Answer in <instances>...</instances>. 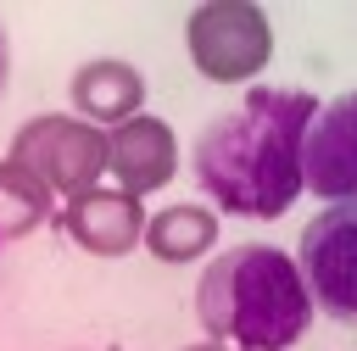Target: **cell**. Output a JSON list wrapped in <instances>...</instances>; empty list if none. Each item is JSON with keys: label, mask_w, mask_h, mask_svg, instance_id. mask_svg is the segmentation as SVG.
Segmentation results:
<instances>
[{"label": "cell", "mask_w": 357, "mask_h": 351, "mask_svg": "<svg viewBox=\"0 0 357 351\" xmlns=\"http://www.w3.org/2000/svg\"><path fill=\"white\" fill-rule=\"evenodd\" d=\"M318 106L301 89H268L257 84L240 106L218 111L195 150V184L206 201L229 217H279L301 195V139L312 128Z\"/></svg>", "instance_id": "obj_1"}, {"label": "cell", "mask_w": 357, "mask_h": 351, "mask_svg": "<svg viewBox=\"0 0 357 351\" xmlns=\"http://www.w3.org/2000/svg\"><path fill=\"white\" fill-rule=\"evenodd\" d=\"M195 318L229 351H290L312 323V301L279 245H229L195 284Z\"/></svg>", "instance_id": "obj_2"}, {"label": "cell", "mask_w": 357, "mask_h": 351, "mask_svg": "<svg viewBox=\"0 0 357 351\" xmlns=\"http://www.w3.org/2000/svg\"><path fill=\"white\" fill-rule=\"evenodd\" d=\"M28 178H39L50 195H84L95 189V178L106 173V128L73 117V111H45V117H28L17 134H11V156Z\"/></svg>", "instance_id": "obj_3"}, {"label": "cell", "mask_w": 357, "mask_h": 351, "mask_svg": "<svg viewBox=\"0 0 357 351\" xmlns=\"http://www.w3.org/2000/svg\"><path fill=\"white\" fill-rule=\"evenodd\" d=\"M184 45L201 78L212 84H245L268 67L273 56V28L268 11L251 0H206L184 22Z\"/></svg>", "instance_id": "obj_4"}, {"label": "cell", "mask_w": 357, "mask_h": 351, "mask_svg": "<svg viewBox=\"0 0 357 351\" xmlns=\"http://www.w3.org/2000/svg\"><path fill=\"white\" fill-rule=\"evenodd\" d=\"M296 273L312 312L357 329V201H335L296 240Z\"/></svg>", "instance_id": "obj_5"}, {"label": "cell", "mask_w": 357, "mask_h": 351, "mask_svg": "<svg viewBox=\"0 0 357 351\" xmlns=\"http://www.w3.org/2000/svg\"><path fill=\"white\" fill-rule=\"evenodd\" d=\"M301 189L318 201H357V89L318 106L301 139Z\"/></svg>", "instance_id": "obj_6"}, {"label": "cell", "mask_w": 357, "mask_h": 351, "mask_svg": "<svg viewBox=\"0 0 357 351\" xmlns=\"http://www.w3.org/2000/svg\"><path fill=\"white\" fill-rule=\"evenodd\" d=\"M145 206H139V195H123V189H84V195H73L61 212H56V223H61V234L78 245V251H89V256H128L134 245H139V234H145Z\"/></svg>", "instance_id": "obj_7"}, {"label": "cell", "mask_w": 357, "mask_h": 351, "mask_svg": "<svg viewBox=\"0 0 357 351\" xmlns=\"http://www.w3.org/2000/svg\"><path fill=\"white\" fill-rule=\"evenodd\" d=\"M106 173H117V189L123 195H139L145 201L151 189H162L178 173V139H173V128L162 117H151V111L117 123L106 134Z\"/></svg>", "instance_id": "obj_8"}, {"label": "cell", "mask_w": 357, "mask_h": 351, "mask_svg": "<svg viewBox=\"0 0 357 351\" xmlns=\"http://www.w3.org/2000/svg\"><path fill=\"white\" fill-rule=\"evenodd\" d=\"M67 95H73V117H84V123H95V128H106V123L117 128V123L139 117L145 72L128 67V61H117V56H95V61H84V67L73 72Z\"/></svg>", "instance_id": "obj_9"}, {"label": "cell", "mask_w": 357, "mask_h": 351, "mask_svg": "<svg viewBox=\"0 0 357 351\" xmlns=\"http://www.w3.org/2000/svg\"><path fill=\"white\" fill-rule=\"evenodd\" d=\"M139 245H145L156 262H195V256H206V251L218 245V217H212V206H201V201L162 206V212L145 217Z\"/></svg>", "instance_id": "obj_10"}, {"label": "cell", "mask_w": 357, "mask_h": 351, "mask_svg": "<svg viewBox=\"0 0 357 351\" xmlns=\"http://www.w3.org/2000/svg\"><path fill=\"white\" fill-rule=\"evenodd\" d=\"M50 217H56V195L39 178H28L17 162H0V245L6 240H28Z\"/></svg>", "instance_id": "obj_11"}, {"label": "cell", "mask_w": 357, "mask_h": 351, "mask_svg": "<svg viewBox=\"0 0 357 351\" xmlns=\"http://www.w3.org/2000/svg\"><path fill=\"white\" fill-rule=\"evenodd\" d=\"M6 78H11V50H6V28H0V95H6Z\"/></svg>", "instance_id": "obj_12"}, {"label": "cell", "mask_w": 357, "mask_h": 351, "mask_svg": "<svg viewBox=\"0 0 357 351\" xmlns=\"http://www.w3.org/2000/svg\"><path fill=\"white\" fill-rule=\"evenodd\" d=\"M184 351H229V345H218V340H201V345H184Z\"/></svg>", "instance_id": "obj_13"}]
</instances>
